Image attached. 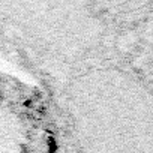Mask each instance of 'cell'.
I'll return each mask as SVG.
<instances>
[{
    "label": "cell",
    "mask_w": 153,
    "mask_h": 153,
    "mask_svg": "<svg viewBox=\"0 0 153 153\" xmlns=\"http://www.w3.org/2000/svg\"><path fill=\"white\" fill-rule=\"evenodd\" d=\"M15 21L36 29H65L87 24L96 17L93 0H0Z\"/></svg>",
    "instance_id": "6da1fadb"
},
{
    "label": "cell",
    "mask_w": 153,
    "mask_h": 153,
    "mask_svg": "<svg viewBox=\"0 0 153 153\" xmlns=\"http://www.w3.org/2000/svg\"><path fill=\"white\" fill-rule=\"evenodd\" d=\"M99 14L116 18H134L153 9V0H93Z\"/></svg>",
    "instance_id": "7a4b0ae2"
}]
</instances>
